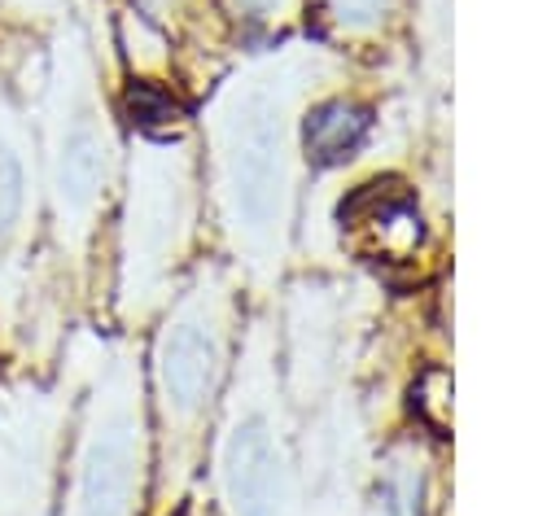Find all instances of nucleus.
<instances>
[{
    "label": "nucleus",
    "mask_w": 560,
    "mask_h": 516,
    "mask_svg": "<svg viewBox=\"0 0 560 516\" xmlns=\"http://www.w3.org/2000/svg\"><path fill=\"white\" fill-rule=\"evenodd\" d=\"M35 136H39V188H44V245L35 271V297L26 319L83 297L96 241L105 232L114 192L122 184V140L114 105L101 87L96 44L79 13L39 39V74L31 83ZM22 319V328H26Z\"/></svg>",
    "instance_id": "f257e3e1"
},
{
    "label": "nucleus",
    "mask_w": 560,
    "mask_h": 516,
    "mask_svg": "<svg viewBox=\"0 0 560 516\" xmlns=\"http://www.w3.org/2000/svg\"><path fill=\"white\" fill-rule=\"evenodd\" d=\"M328 61L311 48L254 57L206 105V175L236 262L271 280L293 232L302 149L298 114Z\"/></svg>",
    "instance_id": "f03ea898"
},
{
    "label": "nucleus",
    "mask_w": 560,
    "mask_h": 516,
    "mask_svg": "<svg viewBox=\"0 0 560 516\" xmlns=\"http://www.w3.org/2000/svg\"><path fill=\"white\" fill-rule=\"evenodd\" d=\"M74 372V407L61 450L57 516H140L153 437L140 354L122 337H74L61 359Z\"/></svg>",
    "instance_id": "7ed1b4c3"
},
{
    "label": "nucleus",
    "mask_w": 560,
    "mask_h": 516,
    "mask_svg": "<svg viewBox=\"0 0 560 516\" xmlns=\"http://www.w3.org/2000/svg\"><path fill=\"white\" fill-rule=\"evenodd\" d=\"M236 345V280L223 262L192 267L158 310L149 341V398L158 420V503H179L201 437L223 402Z\"/></svg>",
    "instance_id": "20e7f679"
},
{
    "label": "nucleus",
    "mask_w": 560,
    "mask_h": 516,
    "mask_svg": "<svg viewBox=\"0 0 560 516\" xmlns=\"http://www.w3.org/2000/svg\"><path fill=\"white\" fill-rule=\"evenodd\" d=\"M122 214L114 236L109 306L118 328H140L179 289L197 236V153L175 136H136L122 157Z\"/></svg>",
    "instance_id": "39448f33"
},
{
    "label": "nucleus",
    "mask_w": 560,
    "mask_h": 516,
    "mask_svg": "<svg viewBox=\"0 0 560 516\" xmlns=\"http://www.w3.org/2000/svg\"><path fill=\"white\" fill-rule=\"evenodd\" d=\"M214 485L223 516H293L298 464L284 433L276 345L267 337V324L249 332V350L228 398V415L214 446Z\"/></svg>",
    "instance_id": "423d86ee"
},
{
    "label": "nucleus",
    "mask_w": 560,
    "mask_h": 516,
    "mask_svg": "<svg viewBox=\"0 0 560 516\" xmlns=\"http://www.w3.org/2000/svg\"><path fill=\"white\" fill-rule=\"evenodd\" d=\"M13 39V35H9ZM0 44V337H18L39 271L44 188L31 87L22 83V52Z\"/></svg>",
    "instance_id": "0eeeda50"
},
{
    "label": "nucleus",
    "mask_w": 560,
    "mask_h": 516,
    "mask_svg": "<svg viewBox=\"0 0 560 516\" xmlns=\"http://www.w3.org/2000/svg\"><path fill=\"white\" fill-rule=\"evenodd\" d=\"M74 407V372L57 380H0V516H48L61 481V450Z\"/></svg>",
    "instance_id": "6e6552de"
},
{
    "label": "nucleus",
    "mask_w": 560,
    "mask_h": 516,
    "mask_svg": "<svg viewBox=\"0 0 560 516\" xmlns=\"http://www.w3.org/2000/svg\"><path fill=\"white\" fill-rule=\"evenodd\" d=\"M372 136V109L346 92H315L298 114V149L306 166H346Z\"/></svg>",
    "instance_id": "1a4fd4ad"
},
{
    "label": "nucleus",
    "mask_w": 560,
    "mask_h": 516,
    "mask_svg": "<svg viewBox=\"0 0 560 516\" xmlns=\"http://www.w3.org/2000/svg\"><path fill=\"white\" fill-rule=\"evenodd\" d=\"M341 227H350L376 258H402L420 241V210L407 192H398V184L372 179L341 201Z\"/></svg>",
    "instance_id": "9d476101"
},
{
    "label": "nucleus",
    "mask_w": 560,
    "mask_h": 516,
    "mask_svg": "<svg viewBox=\"0 0 560 516\" xmlns=\"http://www.w3.org/2000/svg\"><path fill=\"white\" fill-rule=\"evenodd\" d=\"M74 13V0H0V31L18 39H44Z\"/></svg>",
    "instance_id": "9b49d317"
},
{
    "label": "nucleus",
    "mask_w": 560,
    "mask_h": 516,
    "mask_svg": "<svg viewBox=\"0 0 560 516\" xmlns=\"http://www.w3.org/2000/svg\"><path fill=\"white\" fill-rule=\"evenodd\" d=\"M328 13H332V22L341 31L368 35V31H376L394 13V0H328Z\"/></svg>",
    "instance_id": "f8f14e48"
},
{
    "label": "nucleus",
    "mask_w": 560,
    "mask_h": 516,
    "mask_svg": "<svg viewBox=\"0 0 560 516\" xmlns=\"http://www.w3.org/2000/svg\"><path fill=\"white\" fill-rule=\"evenodd\" d=\"M232 13L245 22V26H258V31H276L284 26L289 17H298V4L302 0H228Z\"/></svg>",
    "instance_id": "ddd939ff"
}]
</instances>
